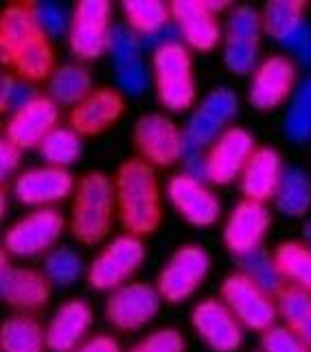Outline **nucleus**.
<instances>
[{
  "mask_svg": "<svg viewBox=\"0 0 311 352\" xmlns=\"http://www.w3.org/2000/svg\"><path fill=\"white\" fill-rule=\"evenodd\" d=\"M191 324L213 352H237L244 342V329L222 300H204L191 313Z\"/></svg>",
  "mask_w": 311,
  "mask_h": 352,
  "instance_id": "nucleus-15",
  "label": "nucleus"
},
{
  "mask_svg": "<svg viewBox=\"0 0 311 352\" xmlns=\"http://www.w3.org/2000/svg\"><path fill=\"white\" fill-rule=\"evenodd\" d=\"M162 296L147 283H127L110 291L105 302V315L118 331H138L149 324L160 311Z\"/></svg>",
  "mask_w": 311,
  "mask_h": 352,
  "instance_id": "nucleus-10",
  "label": "nucleus"
},
{
  "mask_svg": "<svg viewBox=\"0 0 311 352\" xmlns=\"http://www.w3.org/2000/svg\"><path fill=\"white\" fill-rule=\"evenodd\" d=\"M92 326V309L83 300H68L46 326V348L51 352H75Z\"/></svg>",
  "mask_w": 311,
  "mask_h": 352,
  "instance_id": "nucleus-22",
  "label": "nucleus"
},
{
  "mask_svg": "<svg viewBox=\"0 0 311 352\" xmlns=\"http://www.w3.org/2000/svg\"><path fill=\"white\" fill-rule=\"evenodd\" d=\"M167 197L178 214L191 226L208 228L219 221L222 204L204 179L191 177L186 173L173 175L167 184Z\"/></svg>",
  "mask_w": 311,
  "mask_h": 352,
  "instance_id": "nucleus-13",
  "label": "nucleus"
},
{
  "mask_svg": "<svg viewBox=\"0 0 311 352\" xmlns=\"http://www.w3.org/2000/svg\"><path fill=\"white\" fill-rule=\"evenodd\" d=\"M145 263V243L140 236L121 234L112 239L88 267V283L97 291H114L127 285Z\"/></svg>",
  "mask_w": 311,
  "mask_h": 352,
  "instance_id": "nucleus-5",
  "label": "nucleus"
},
{
  "mask_svg": "<svg viewBox=\"0 0 311 352\" xmlns=\"http://www.w3.org/2000/svg\"><path fill=\"white\" fill-rule=\"evenodd\" d=\"M200 110L204 112L211 120H215L219 127L226 129V125H228L239 112V99L233 90L217 88V90L206 94V99L200 103Z\"/></svg>",
  "mask_w": 311,
  "mask_h": 352,
  "instance_id": "nucleus-40",
  "label": "nucleus"
},
{
  "mask_svg": "<svg viewBox=\"0 0 311 352\" xmlns=\"http://www.w3.org/2000/svg\"><path fill=\"white\" fill-rule=\"evenodd\" d=\"M129 352H184V337L175 329H160L147 335Z\"/></svg>",
  "mask_w": 311,
  "mask_h": 352,
  "instance_id": "nucleus-43",
  "label": "nucleus"
},
{
  "mask_svg": "<svg viewBox=\"0 0 311 352\" xmlns=\"http://www.w3.org/2000/svg\"><path fill=\"white\" fill-rule=\"evenodd\" d=\"M171 20L180 29L184 44L195 51H213L222 40L219 20L204 0H173Z\"/></svg>",
  "mask_w": 311,
  "mask_h": 352,
  "instance_id": "nucleus-20",
  "label": "nucleus"
},
{
  "mask_svg": "<svg viewBox=\"0 0 311 352\" xmlns=\"http://www.w3.org/2000/svg\"><path fill=\"white\" fill-rule=\"evenodd\" d=\"M255 138L244 127H228L206 153V182L230 184L242 177L248 160L255 153Z\"/></svg>",
  "mask_w": 311,
  "mask_h": 352,
  "instance_id": "nucleus-14",
  "label": "nucleus"
},
{
  "mask_svg": "<svg viewBox=\"0 0 311 352\" xmlns=\"http://www.w3.org/2000/svg\"><path fill=\"white\" fill-rule=\"evenodd\" d=\"M261 350L263 352H311V348L296 333H292L287 326H277V324L261 335Z\"/></svg>",
  "mask_w": 311,
  "mask_h": 352,
  "instance_id": "nucleus-42",
  "label": "nucleus"
},
{
  "mask_svg": "<svg viewBox=\"0 0 311 352\" xmlns=\"http://www.w3.org/2000/svg\"><path fill=\"white\" fill-rule=\"evenodd\" d=\"M153 86L158 101L173 112L189 110L195 103L193 62L184 42L158 48L151 55Z\"/></svg>",
  "mask_w": 311,
  "mask_h": 352,
  "instance_id": "nucleus-3",
  "label": "nucleus"
},
{
  "mask_svg": "<svg viewBox=\"0 0 311 352\" xmlns=\"http://www.w3.org/2000/svg\"><path fill=\"white\" fill-rule=\"evenodd\" d=\"M211 272V256L206 250L197 245H184L171 254L162 272L158 274L156 289L162 296V300L171 305H180L189 300L200 289V285L206 280Z\"/></svg>",
  "mask_w": 311,
  "mask_h": 352,
  "instance_id": "nucleus-8",
  "label": "nucleus"
},
{
  "mask_svg": "<svg viewBox=\"0 0 311 352\" xmlns=\"http://www.w3.org/2000/svg\"><path fill=\"white\" fill-rule=\"evenodd\" d=\"M219 296L226 307L233 311L235 318L250 331L266 333L277 324L279 307L266 289H261L253 278L244 272H235L224 278Z\"/></svg>",
  "mask_w": 311,
  "mask_h": 352,
  "instance_id": "nucleus-4",
  "label": "nucleus"
},
{
  "mask_svg": "<svg viewBox=\"0 0 311 352\" xmlns=\"http://www.w3.org/2000/svg\"><path fill=\"white\" fill-rule=\"evenodd\" d=\"M274 263L287 287L311 294V245L307 241H283L274 250Z\"/></svg>",
  "mask_w": 311,
  "mask_h": 352,
  "instance_id": "nucleus-25",
  "label": "nucleus"
},
{
  "mask_svg": "<svg viewBox=\"0 0 311 352\" xmlns=\"http://www.w3.org/2000/svg\"><path fill=\"white\" fill-rule=\"evenodd\" d=\"M123 16L127 27L138 38H145L171 22V5L162 3V0H125Z\"/></svg>",
  "mask_w": 311,
  "mask_h": 352,
  "instance_id": "nucleus-32",
  "label": "nucleus"
},
{
  "mask_svg": "<svg viewBox=\"0 0 311 352\" xmlns=\"http://www.w3.org/2000/svg\"><path fill=\"white\" fill-rule=\"evenodd\" d=\"M277 210L285 217H305L311 208V177L298 166L283 171L281 184L277 190Z\"/></svg>",
  "mask_w": 311,
  "mask_h": 352,
  "instance_id": "nucleus-28",
  "label": "nucleus"
},
{
  "mask_svg": "<svg viewBox=\"0 0 311 352\" xmlns=\"http://www.w3.org/2000/svg\"><path fill=\"white\" fill-rule=\"evenodd\" d=\"M125 112L121 92L112 88H94L86 99L70 107V127L79 136H97L112 127Z\"/></svg>",
  "mask_w": 311,
  "mask_h": 352,
  "instance_id": "nucleus-21",
  "label": "nucleus"
},
{
  "mask_svg": "<svg viewBox=\"0 0 311 352\" xmlns=\"http://www.w3.org/2000/svg\"><path fill=\"white\" fill-rule=\"evenodd\" d=\"M307 5L303 0H270L263 7V31L281 44L305 22Z\"/></svg>",
  "mask_w": 311,
  "mask_h": 352,
  "instance_id": "nucleus-31",
  "label": "nucleus"
},
{
  "mask_svg": "<svg viewBox=\"0 0 311 352\" xmlns=\"http://www.w3.org/2000/svg\"><path fill=\"white\" fill-rule=\"evenodd\" d=\"M75 188V177L62 166H40L20 173L14 182V197L25 206H44L66 199Z\"/></svg>",
  "mask_w": 311,
  "mask_h": 352,
  "instance_id": "nucleus-18",
  "label": "nucleus"
},
{
  "mask_svg": "<svg viewBox=\"0 0 311 352\" xmlns=\"http://www.w3.org/2000/svg\"><path fill=\"white\" fill-rule=\"evenodd\" d=\"M59 105L51 96L40 94L20 110L11 112L5 125V138L20 149L40 147L42 140L57 127Z\"/></svg>",
  "mask_w": 311,
  "mask_h": 352,
  "instance_id": "nucleus-16",
  "label": "nucleus"
},
{
  "mask_svg": "<svg viewBox=\"0 0 311 352\" xmlns=\"http://www.w3.org/2000/svg\"><path fill=\"white\" fill-rule=\"evenodd\" d=\"M263 18L261 14L250 5L233 7L228 18L224 22V38L233 40H261Z\"/></svg>",
  "mask_w": 311,
  "mask_h": 352,
  "instance_id": "nucleus-39",
  "label": "nucleus"
},
{
  "mask_svg": "<svg viewBox=\"0 0 311 352\" xmlns=\"http://www.w3.org/2000/svg\"><path fill=\"white\" fill-rule=\"evenodd\" d=\"M180 162L184 164V173L186 175L206 182V155H204V149L197 147L195 142H191V140L184 138Z\"/></svg>",
  "mask_w": 311,
  "mask_h": 352,
  "instance_id": "nucleus-45",
  "label": "nucleus"
},
{
  "mask_svg": "<svg viewBox=\"0 0 311 352\" xmlns=\"http://www.w3.org/2000/svg\"><path fill=\"white\" fill-rule=\"evenodd\" d=\"M40 33L42 31L38 29L31 14V5H9L3 11V18H0V53H3V62L9 64L11 57Z\"/></svg>",
  "mask_w": 311,
  "mask_h": 352,
  "instance_id": "nucleus-24",
  "label": "nucleus"
},
{
  "mask_svg": "<svg viewBox=\"0 0 311 352\" xmlns=\"http://www.w3.org/2000/svg\"><path fill=\"white\" fill-rule=\"evenodd\" d=\"M224 64L235 75H250L259 68V40L224 38Z\"/></svg>",
  "mask_w": 311,
  "mask_h": 352,
  "instance_id": "nucleus-38",
  "label": "nucleus"
},
{
  "mask_svg": "<svg viewBox=\"0 0 311 352\" xmlns=\"http://www.w3.org/2000/svg\"><path fill=\"white\" fill-rule=\"evenodd\" d=\"M303 234H305V241L311 245V219L305 223V228H303Z\"/></svg>",
  "mask_w": 311,
  "mask_h": 352,
  "instance_id": "nucleus-50",
  "label": "nucleus"
},
{
  "mask_svg": "<svg viewBox=\"0 0 311 352\" xmlns=\"http://www.w3.org/2000/svg\"><path fill=\"white\" fill-rule=\"evenodd\" d=\"M0 296L9 307L20 311L42 309L51 298V280L44 274L16 267L7 263V254H3L0 265Z\"/></svg>",
  "mask_w": 311,
  "mask_h": 352,
  "instance_id": "nucleus-19",
  "label": "nucleus"
},
{
  "mask_svg": "<svg viewBox=\"0 0 311 352\" xmlns=\"http://www.w3.org/2000/svg\"><path fill=\"white\" fill-rule=\"evenodd\" d=\"M92 75L88 68L79 64L57 66L49 77V96L57 105L75 107L92 92Z\"/></svg>",
  "mask_w": 311,
  "mask_h": 352,
  "instance_id": "nucleus-27",
  "label": "nucleus"
},
{
  "mask_svg": "<svg viewBox=\"0 0 311 352\" xmlns=\"http://www.w3.org/2000/svg\"><path fill=\"white\" fill-rule=\"evenodd\" d=\"M81 136L73 127L57 125L40 144V153L51 166L66 168L81 155Z\"/></svg>",
  "mask_w": 311,
  "mask_h": 352,
  "instance_id": "nucleus-35",
  "label": "nucleus"
},
{
  "mask_svg": "<svg viewBox=\"0 0 311 352\" xmlns=\"http://www.w3.org/2000/svg\"><path fill=\"white\" fill-rule=\"evenodd\" d=\"M0 103H3V110H11L16 112L20 107H25L27 103H31L33 99H38L40 92L35 86H31V81L25 79H16L11 77L9 72L3 75V88H0Z\"/></svg>",
  "mask_w": 311,
  "mask_h": 352,
  "instance_id": "nucleus-41",
  "label": "nucleus"
},
{
  "mask_svg": "<svg viewBox=\"0 0 311 352\" xmlns=\"http://www.w3.org/2000/svg\"><path fill=\"white\" fill-rule=\"evenodd\" d=\"M20 151L22 149L16 147L14 142H9L7 138L0 142V175H3V179H7L20 166V162H22Z\"/></svg>",
  "mask_w": 311,
  "mask_h": 352,
  "instance_id": "nucleus-47",
  "label": "nucleus"
},
{
  "mask_svg": "<svg viewBox=\"0 0 311 352\" xmlns=\"http://www.w3.org/2000/svg\"><path fill=\"white\" fill-rule=\"evenodd\" d=\"M64 214L55 208H38L22 217L7 230L5 234V254L18 258L38 256L55 250V243L64 234Z\"/></svg>",
  "mask_w": 311,
  "mask_h": 352,
  "instance_id": "nucleus-7",
  "label": "nucleus"
},
{
  "mask_svg": "<svg viewBox=\"0 0 311 352\" xmlns=\"http://www.w3.org/2000/svg\"><path fill=\"white\" fill-rule=\"evenodd\" d=\"M107 55L112 59L116 86L125 94L138 96L151 83L149 70L142 57L140 38L131 31L127 24H114L110 31V44H107Z\"/></svg>",
  "mask_w": 311,
  "mask_h": 352,
  "instance_id": "nucleus-9",
  "label": "nucleus"
},
{
  "mask_svg": "<svg viewBox=\"0 0 311 352\" xmlns=\"http://www.w3.org/2000/svg\"><path fill=\"white\" fill-rule=\"evenodd\" d=\"M283 129L292 142H307L311 138V75L298 81L285 112Z\"/></svg>",
  "mask_w": 311,
  "mask_h": 352,
  "instance_id": "nucleus-34",
  "label": "nucleus"
},
{
  "mask_svg": "<svg viewBox=\"0 0 311 352\" xmlns=\"http://www.w3.org/2000/svg\"><path fill=\"white\" fill-rule=\"evenodd\" d=\"M3 352H42L46 348V331L29 315L5 320L0 329Z\"/></svg>",
  "mask_w": 311,
  "mask_h": 352,
  "instance_id": "nucleus-29",
  "label": "nucleus"
},
{
  "mask_svg": "<svg viewBox=\"0 0 311 352\" xmlns=\"http://www.w3.org/2000/svg\"><path fill=\"white\" fill-rule=\"evenodd\" d=\"M114 208H116L114 179L99 171L83 175L75 190L70 232L83 245H97V243H101L110 234Z\"/></svg>",
  "mask_w": 311,
  "mask_h": 352,
  "instance_id": "nucleus-2",
  "label": "nucleus"
},
{
  "mask_svg": "<svg viewBox=\"0 0 311 352\" xmlns=\"http://www.w3.org/2000/svg\"><path fill=\"white\" fill-rule=\"evenodd\" d=\"M116 210L127 234L147 236L162 221L160 186L153 166L145 160H127L116 171Z\"/></svg>",
  "mask_w": 311,
  "mask_h": 352,
  "instance_id": "nucleus-1",
  "label": "nucleus"
},
{
  "mask_svg": "<svg viewBox=\"0 0 311 352\" xmlns=\"http://www.w3.org/2000/svg\"><path fill=\"white\" fill-rule=\"evenodd\" d=\"M180 40H182L180 29H178V27H175V22L171 20L169 24H164L162 29H158V31H153V33L145 35V38H140V44H142V48H151V51L156 53L158 48L169 46V44H175V42H180Z\"/></svg>",
  "mask_w": 311,
  "mask_h": 352,
  "instance_id": "nucleus-46",
  "label": "nucleus"
},
{
  "mask_svg": "<svg viewBox=\"0 0 311 352\" xmlns=\"http://www.w3.org/2000/svg\"><path fill=\"white\" fill-rule=\"evenodd\" d=\"M283 171V157L277 149L257 147L239 177V186L246 199L266 204L268 199L277 197Z\"/></svg>",
  "mask_w": 311,
  "mask_h": 352,
  "instance_id": "nucleus-23",
  "label": "nucleus"
},
{
  "mask_svg": "<svg viewBox=\"0 0 311 352\" xmlns=\"http://www.w3.org/2000/svg\"><path fill=\"white\" fill-rule=\"evenodd\" d=\"M283 46L296 57V62L311 68V24L309 22H303L301 27L283 42Z\"/></svg>",
  "mask_w": 311,
  "mask_h": 352,
  "instance_id": "nucleus-44",
  "label": "nucleus"
},
{
  "mask_svg": "<svg viewBox=\"0 0 311 352\" xmlns=\"http://www.w3.org/2000/svg\"><path fill=\"white\" fill-rule=\"evenodd\" d=\"M237 265H239V272H244L248 278H253V280L261 289H266L270 296H279L287 287L277 263H274V254H270L263 245L237 256Z\"/></svg>",
  "mask_w": 311,
  "mask_h": 352,
  "instance_id": "nucleus-33",
  "label": "nucleus"
},
{
  "mask_svg": "<svg viewBox=\"0 0 311 352\" xmlns=\"http://www.w3.org/2000/svg\"><path fill=\"white\" fill-rule=\"evenodd\" d=\"M75 352H121V346L110 335H97L88 339V342H83Z\"/></svg>",
  "mask_w": 311,
  "mask_h": 352,
  "instance_id": "nucleus-48",
  "label": "nucleus"
},
{
  "mask_svg": "<svg viewBox=\"0 0 311 352\" xmlns=\"http://www.w3.org/2000/svg\"><path fill=\"white\" fill-rule=\"evenodd\" d=\"M11 68L25 81H40L55 72V51L44 33L35 35L20 51L11 57Z\"/></svg>",
  "mask_w": 311,
  "mask_h": 352,
  "instance_id": "nucleus-26",
  "label": "nucleus"
},
{
  "mask_svg": "<svg viewBox=\"0 0 311 352\" xmlns=\"http://www.w3.org/2000/svg\"><path fill=\"white\" fill-rule=\"evenodd\" d=\"M272 223V214L266 204L244 199L239 201L228 214L224 226V243L235 256H242L257 248H261Z\"/></svg>",
  "mask_w": 311,
  "mask_h": 352,
  "instance_id": "nucleus-17",
  "label": "nucleus"
},
{
  "mask_svg": "<svg viewBox=\"0 0 311 352\" xmlns=\"http://www.w3.org/2000/svg\"><path fill=\"white\" fill-rule=\"evenodd\" d=\"M279 315L285 326L311 348V294L296 287H285L277 296Z\"/></svg>",
  "mask_w": 311,
  "mask_h": 352,
  "instance_id": "nucleus-30",
  "label": "nucleus"
},
{
  "mask_svg": "<svg viewBox=\"0 0 311 352\" xmlns=\"http://www.w3.org/2000/svg\"><path fill=\"white\" fill-rule=\"evenodd\" d=\"M296 86V64L287 55H272L253 72L248 101L257 110L268 112L292 99Z\"/></svg>",
  "mask_w": 311,
  "mask_h": 352,
  "instance_id": "nucleus-12",
  "label": "nucleus"
},
{
  "mask_svg": "<svg viewBox=\"0 0 311 352\" xmlns=\"http://www.w3.org/2000/svg\"><path fill=\"white\" fill-rule=\"evenodd\" d=\"M83 274V258L73 248H55L44 256V276L51 285H73Z\"/></svg>",
  "mask_w": 311,
  "mask_h": 352,
  "instance_id": "nucleus-36",
  "label": "nucleus"
},
{
  "mask_svg": "<svg viewBox=\"0 0 311 352\" xmlns=\"http://www.w3.org/2000/svg\"><path fill=\"white\" fill-rule=\"evenodd\" d=\"M134 144L151 166H169L180 160L184 131L164 114H145L134 125Z\"/></svg>",
  "mask_w": 311,
  "mask_h": 352,
  "instance_id": "nucleus-11",
  "label": "nucleus"
},
{
  "mask_svg": "<svg viewBox=\"0 0 311 352\" xmlns=\"http://www.w3.org/2000/svg\"><path fill=\"white\" fill-rule=\"evenodd\" d=\"M206 3V7L213 11L215 16L219 14V11H224V9H228V3H226V0H204Z\"/></svg>",
  "mask_w": 311,
  "mask_h": 352,
  "instance_id": "nucleus-49",
  "label": "nucleus"
},
{
  "mask_svg": "<svg viewBox=\"0 0 311 352\" xmlns=\"http://www.w3.org/2000/svg\"><path fill=\"white\" fill-rule=\"evenodd\" d=\"M112 5L107 0H81L73 9L68 46L79 62H92L107 53L112 31Z\"/></svg>",
  "mask_w": 311,
  "mask_h": 352,
  "instance_id": "nucleus-6",
  "label": "nucleus"
},
{
  "mask_svg": "<svg viewBox=\"0 0 311 352\" xmlns=\"http://www.w3.org/2000/svg\"><path fill=\"white\" fill-rule=\"evenodd\" d=\"M31 14L38 24V29L46 35L49 40L64 38V33L70 31L73 24V14L59 3H31Z\"/></svg>",
  "mask_w": 311,
  "mask_h": 352,
  "instance_id": "nucleus-37",
  "label": "nucleus"
}]
</instances>
